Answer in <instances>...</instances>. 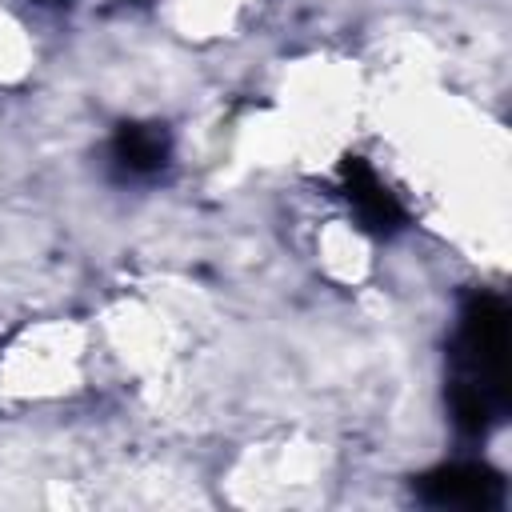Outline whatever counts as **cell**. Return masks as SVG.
I'll use <instances>...</instances> for the list:
<instances>
[{"label": "cell", "instance_id": "6da1fadb", "mask_svg": "<svg viewBox=\"0 0 512 512\" xmlns=\"http://www.w3.org/2000/svg\"><path fill=\"white\" fill-rule=\"evenodd\" d=\"M508 328L512 312L496 292H472L460 308V332L452 344L448 408L460 432L484 436L508 416Z\"/></svg>", "mask_w": 512, "mask_h": 512}, {"label": "cell", "instance_id": "7a4b0ae2", "mask_svg": "<svg viewBox=\"0 0 512 512\" xmlns=\"http://www.w3.org/2000/svg\"><path fill=\"white\" fill-rule=\"evenodd\" d=\"M416 496L432 508H464V512H492L504 504V480L488 464H440L416 476Z\"/></svg>", "mask_w": 512, "mask_h": 512}, {"label": "cell", "instance_id": "3957f363", "mask_svg": "<svg viewBox=\"0 0 512 512\" xmlns=\"http://www.w3.org/2000/svg\"><path fill=\"white\" fill-rule=\"evenodd\" d=\"M340 188H344V200L352 204V212H356V220H360L364 232H372V236H396L408 224L404 204L380 184V176L368 168L364 156H344L340 160Z\"/></svg>", "mask_w": 512, "mask_h": 512}, {"label": "cell", "instance_id": "277c9868", "mask_svg": "<svg viewBox=\"0 0 512 512\" xmlns=\"http://www.w3.org/2000/svg\"><path fill=\"white\" fill-rule=\"evenodd\" d=\"M168 152H172V140H168L164 124H120L108 144L112 168L128 180L156 176L168 164Z\"/></svg>", "mask_w": 512, "mask_h": 512}, {"label": "cell", "instance_id": "5b68a950", "mask_svg": "<svg viewBox=\"0 0 512 512\" xmlns=\"http://www.w3.org/2000/svg\"><path fill=\"white\" fill-rule=\"evenodd\" d=\"M48 4H52V0H48Z\"/></svg>", "mask_w": 512, "mask_h": 512}]
</instances>
